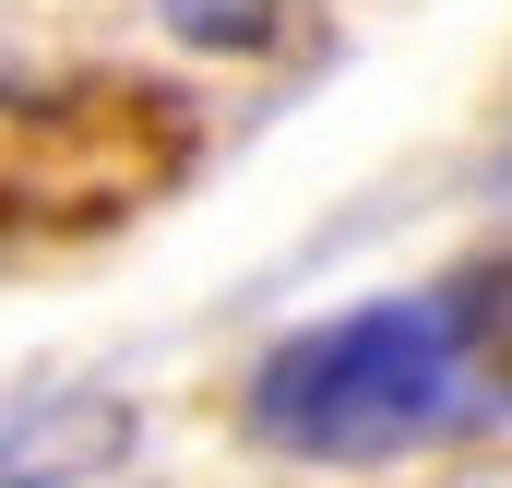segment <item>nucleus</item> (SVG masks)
<instances>
[{"mask_svg": "<svg viewBox=\"0 0 512 488\" xmlns=\"http://www.w3.org/2000/svg\"><path fill=\"white\" fill-rule=\"evenodd\" d=\"M501 191H512V179H501Z\"/></svg>", "mask_w": 512, "mask_h": 488, "instance_id": "7ed1b4c3", "label": "nucleus"}, {"mask_svg": "<svg viewBox=\"0 0 512 488\" xmlns=\"http://www.w3.org/2000/svg\"><path fill=\"white\" fill-rule=\"evenodd\" d=\"M120 441H131L120 405H84V417L48 441V393H12V488H72V477H96Z\"/></svg>", "mask_w": 512, "mask_h": 488, "instance_id": "f03ea898", "label": "nucleus"}, {"mask_svg": "<svg viewBox=\"0 0 512 488\" xmlns=\"http://www.w3.org/2000/svg\"><path fill=\"white\" fill-rule=\"evenodd\" d=\"M501 417H512V262L298 322L239 381V429L286 465H405Z\"/></svg>", "mask_w": 512, "mask_h": 488, "instance_id": "f257e3e1", "label": "nucleus"}]
</instances>
